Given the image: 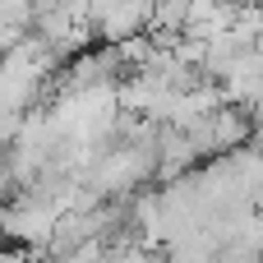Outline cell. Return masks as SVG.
<instances>
[{
	"mask_svg": "<svg viewBox=\"0 0 263 263\" xmlns=\"http://www.w3.org/2000/svg\"><path fill=\"white\" fill-rule=\"evenodd\" d=\"M250 129H254V116L240 106V102H222L208 111V134H213V153H231L240 143H250Z\"/></svg>",
	"mask_w": 263,
	"mask_h": 263,
	"instance_id": "1",
	"label": "cell"
}]
</instances>
